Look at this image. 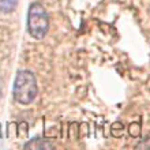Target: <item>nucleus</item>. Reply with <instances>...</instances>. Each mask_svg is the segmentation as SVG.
<instances>
[{"label": "nucleus", "instance_id": "nucleus-6", "mask_svg": "<svg viewBox=\"0 0 150 150\" xmlns=\"http://www.w3.org/2000/svg\"><path fill=\"white\" fill-rule=\"evenodd\" d=\"M123 131H124V126H123L120 122L117 123H113L111 127V134L112 137H120L123 134Z\"/></svg>", "mask_w": 150, "mask_h": 150}, {"label": "nucleus", "instance_id": "nucleus-1", "mask_svg": "<svg viewBox=\"0 0 150 150\" xmlns=\"http://www.w3.org/2000/svg\"><path fill=\"white\" fill-rule=\"evenodd\" d=\"M37 93H38V86H37L34 74L28 70H22L18 72L14 82V89H12L14 100L16 103L28 105L34 101Z\"/></svg>", "mask_w": 150, "mask_h": 150}, {"label": "nucleus", "instance_id": "nucleus-5", "mask_svg": "<svg viewBox=\"0 0 150 150\" xmlns=\"http://www.w3.org/2000/svg\"><path fill=\"white\" fill-rule=\"evenodd\" d=\"M128 134L134 138H139L141 137V124L138 122H132L128 126Z\"/></svg>", "mask_w": 150, "mask_h": 150}, {"label": "nucleus", "instance_id": "nucleus-3", "mask_svg": "<svg viewBox=\"0 0 150 150\" xmlns=\"http://www.w3.org/2000/svg\"><path fill=\"white\" fill-rule=\"evenodd\" d=\"M25 149H36V150H40V149H53V143L48 142L45 139H40V138H34L33 141H29L28 143L23 145Z\"/></svg>", "mask_w": 150, "mask_h": 150}, {"label": "nucleus", "instance_id": "nucleus-7", "mask_svg": "<svg viewBox=\"0 0 150 150\" xmlns=\"http://www.w3.org/2000/svg\"><path fill=\"white\" fill-rule=\"evenodd\" d=\"M79 124L78 123H71L70 124V138L71 139H78V132H79Z\"/></svg>", "mask_w": 150, "mask_h": 150}, {"label": "nucleus", "instance_id": "nucleus-8", "mask_svg": "<svg viewBox=\"0 0 150 150\" xmlns=\"http://www.w3.org/2000/svg\"><path fill=\"white\" fill-rule=\"evenodd\" d=\"M1 94H3V85H1V79H0V98H1Z\"/></svg>", "mask_w": 150, "mask_h": 150}, {"label": "nucleus", "instance_id": "nucleus-4", "mask_svg": "<svg viewBox=\"0 0 150 150\" xmlns=\"http://www.w3.org/2000/svg\"><path fill=\"white\" fill-rule=\"evenodd\" d=\"M18 0H0V12L10 14L16 8Z\"/></svg>", "mask_w": 150, "mask_h": 150}, {"label": "nucleus", "instance_id": "nucleus-2", "mask_svg": "<svg viewBox=\"0 0 150 150\" xmlns=\"http://www.w3.org/2000/svg\"><path fill=\"white\" fill-rule=\"evenodd\" d=\"M49 30V16L47 10L38 1L30 4L28 12V32L30 36L41 40L47 36Z\"/></svg>", "mask_w": 150, "mask_h": 150}]
</instances>
